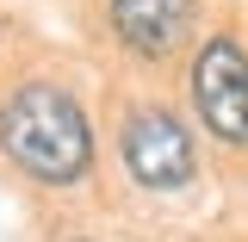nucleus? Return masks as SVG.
<instances>
[{"mask_svg": "<svg viewBox=\"0 0 248 242\" xmlns=\"http://www.w3.org/2000/svg\"><path fill=\"white\" fill-rule=\"evenodd\" d=\"M106 31L130 62H161L186 56L199 31V0H106Z\"/></svg>", "mask_w": 248, "mask_h": 242, "instance_id": "nucleus-4", "label": "nucleus"}, {"mask_svg": "<svg viewBox=\"0 0 248 242\" xmlns=\"http://www.w3.org/2000/svg\"><path fill=\"white\" fill-rule=\"evenodd\" d=\"M0 149L44 186H68L93 168V124L62 81H19L0 99Z\"/></svg>", "mask_w": 248, "mask_h": 242, "instance_id": "nucleus-1", "label": "nucleus"}, {"mask_svg": "<svg viewBox=\"0 0 248 242\" xmlns=\"http://www.w3.org/2000/svg\"><path fill=\"white\" fill-rule=\"evenodd\" d=\"M192 112L223 149H248V50L236 31L192 50Z\"/></svg>", "mask_w": 248, "mask_h": 242, "instance_id": "nucleus-3", "label": "nucleus"}, {"mask_svg": "<svg viewBox=\"0 0 248 242\" xmlns=\"http://www.w3.org/2000/svg\"><path fill=\"white\" fill-rule=\"evenodd\" d=\"M118 155L130 168V180L149 186V193H174L199 174V155H192V130H186L161 99H137L124 106L118 118Z\"/></svg>", "mask_w": 248, "mask_h": 242, "instance_id": "nucleus-2", "label": "nucleus"}]
</instances>
